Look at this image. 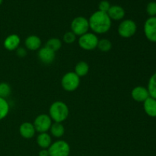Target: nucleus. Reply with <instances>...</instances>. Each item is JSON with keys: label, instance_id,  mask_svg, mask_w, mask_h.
I'll return each instance as SVG.
<instances>
[{"label": "nucleus", "instance_id": "obj_1", "mask_svg": "<svg viewBox=\"0 0 156 156\" xmlns=\"http://www.w3.org/2000/svg\"><path fill=\"white\" fill-rule=\"evenodd\" d=\"M89 27L94 33L101 34H105L111 29V19L108 13L97 11L90 16L88 19Z\"/></svg>", "mask_w": 156, "mask_h": 156}, {"label": "nucleus", "instance_id": "obj_2", "mask_svg": "<svg viewBox=\"0 0 156 156\" xmlns=\"http://www.w3.org/2000/svg\"><path fill=\"white\" fill-rule=\"evenodd\" d=\"M49 114L52 120L56 123H62L69 117V110L68 106L61 101L53 102L49 109Z\"/></svg>", "mask_w": 156, "mask_h": 156}, {"label": "nucleus", "instance_id": "obj_3", "mask_svg": "<svg viewBox=\"0 0 156 156\" xmlns=\"http://www.w3.org/2000/svg\"><path fill=\"white\" fill-rule=\"evenodd\" d=\"M80 84V78L74 73L69 72L62 76L61 79V85L65 91L72 92L79 88Z\"/></svg>", "mask_w": 156, "mask_h": 156}, {"label": "nucleus", "instance_id": "obj_4", "mask_svg": "<svg viewBox=\"0 0 156 156\" xmlns=\"http://www.w3.org/2000/svg\"><path fill=\"white\" fill-rule=\"evenodd\" d=\"M50 156H69L70 154V146L64 140H58L50 145L48 148Z\"/></svg>", "mask_w": 156, "mask_h": 156}, {"label": "nucleus", "instance_id": "obj_5", "mask_svg": "<svg viewBox=\"0 0 156 156\" xmlns=\"http://www.w3.org/2000/svg\"><path fill=\"white\" fill-rule=\"evenodd\" d=\"M98 38L94 33H86L79 38V45L82 50L91 51L97 48Z\"/></svg>", "mask_w": 156, "mask_h": 156}, {"label": "nucleus", "instance_id": "obj_6", "mask_svg": "<svg viewBox=\"0 0 156 156\" xmlns=\"http://www.w3.org/2000/svg\"><path fill=\"white\" fill-rule=\"evenodd\" d=\"M90 29L88 19L82 16L76 17L71 22V31H73L76 36H82L88 33Z\"/></svg>", "mask_w": 156, "mask_h": 156}, {"label": "nucleus", "instance_id": "obj_7", "mask_svg": "<svg viewBox=\"0 0 156 156\" xmlns=\"http://www.w3.org/2000/svg\"><path fill=\"white\" fill-rule=\"evenodd\" d=\"M137 30V25L134 21L126 19L122 21L118 26L117 31L119 35L123 38H130L136 34Z\"/></svg>", "mask_w": 156, "mask_h": 156}, {"label": "nucleus", "instance_id": "obj_8", "mask_svg": "<svg viewBox=\"0 0 156 156\" xmlns=\"http://www.w3.org/2000/svg\"><path fill=\"white\" fill-rule=\"evenodd\" d=\"M52 123H52V120L50 116L42 114L38 115L35 118L33 124L34 126L36 132L41 133H47V131L50 130Z\"/></svg>", "mask_w": 156, "mask_h": 156}, {"label": "nucleus", "instance_id": "obj_9", "mask_svg": "<svg viewBox=\"0 0 156 156\" xmlns=\"http://www.w3.org/2000/svg\"><path fill=\"white\" fill-rule=\"evenodd\" d=\"M144 34L150 42L156 43V16L149 17L144 24Z\"/></svg>", "mask_w": 156, "mask_h": 156}, {"label": "nucleus", "instance_id": "obj_10", "mask_svg": "<svg viewBox=\"0 0 156 156\" xmlns=\"http://www.w3.org/2000/svg\"><path fill=\"white\" fill-rule=\"evenodd\" d=\"M20 43H21L20 37L18 34H12L9 35L5 39L4 42H3V46L5 50H9V51H14L19 47Z\"/></svg>", "mask_w": 156, "mask_h": 156}, {"label": "nucleus", "instance_id": "obj_11", "mask_svg": "<svg viewBox=\"0 0 156 156\" xmlns=\"http://www.w3.org/2000/svg\"><path fill=\"white\" fill-rule=\"evenodd\" d=\"M56 54L55 52L47 48V47H41L38 51V58L44 64H50L54 61Z\"/></svg>", "mask_w": 156, "mask_h": 156}, {"label": "nucleus", "instance_id": "obj_12", "mask_svg": "<svg viewBox=\"0 0 156 156\" xmlns=\"http://www.w3.org/2000/svg\"><path fill=\"white\" fill-rule=\"evenodd\" d=\"M131 96L137 102H144L148 98L150 97L147 88L143 86L135 87L131 91Z\"/></svg>", "mask_w": 156, "mask_h": 156}, {"label": "nucleus", "instance_id": "obj_13", "mask_svg": "<svg viewBox=\"0 0 156 156\" xmlns=\"http://www.w3.org/2000/svg\"><path fill=\"white\" fill-rule=\"evenodd\" d=\"M19 133L20 135L24 139H31L34 136L35 130L34 126L33 123H29V122H24V123H21V126L19 127Z\"/></svg>", "mask_w": 156, "mask_h": 156}, {"label": "nucleus", "instance_id": "obj_14", "mask_svg": "<svg viewBox=\"0 0 156 156\" xmlns=\"http://www.w3.org/2000/svg\"><path fill=\"white\" fill-rule=\"evenodd\" d=\"M41 44H42L41 39L37 35H30L24 41L25 47L27 50L31 51L39 50L41 47Z\"/></svg>", "mask_w": 156, "mask_h": 156}, {"label": "nucleus", "instance_id": "obj_15", "mask_svg": "<svg viewBox=\"0 0 156 156\" xmlns=\"http://www.w3.org/2000/svg\"><path fill=\"white\" fill-rule=\"evenodd\" d=\"M108 15L111 20L119 21L124 18L125 10L120 5H111L108 10Z\"/></svg>", "mask_w": 156, "mask_h": 156}, {"label": "nucleus", "instance_id": "obj_16", "mask_svg": "<svg viewBox=\"0 0 156 156\" xmlns=\"http://www.w3.org/2000/svg\"><path fill=\"white\" fill-rule=\"evenodd\" d=\"M146 114L150 117H156V99L149 97L143 102Z\"/></svg>", "mask_w": 156, "mask_h": 156}, {"label": "nucleus", "instance_id": "obj_17", "mask_svg": "<svg viewBox=\"0 0 156 156\" xmlns=\"http://www.w3.org/2000/svg\"><path fill=\"white\" fill-rule=\"evenodd\" d=\"M37 143L42 149H48L52 144V139L47 133H41L37 137Z\"/></svg>", "mask_w": 156, "mask_h": 156}, {"label": "nucleus", "instance_id": "obj_18", "mask_svg": "<svg viewBox=\"0 0 156 156\" xmlns=\"http://www.w3.org/2000/svg\"><path fill=\"white\" fill-rule=\"evenodd\" d=\"M50 130L51 135L56 138H60L65 133V128H64V126L62 124V123L54 122L53 123H52Z\"/></svg>", "mask_w": 156, "mask_h": 156}, {"label": "nucleus", "instance_id": "obj_19", "mask_svg": "<svg viewBox=\"0 0 156 156\" xmlns=\"http://www.w3.org/2000/svg\"><path fill=\"white\" fill-rule=\"evenodd\" d=\"M89 72V66L85 61H81L79 62L75 66V72L74 73L80 77L85 76Z\"/></svg>", "mask_w": 156, "mask_h": 156}, {"label": "nucleus", "instance_id": "obj_20", "mask_svg": "<svg viewBox=\"0 0 156 156\" xmlns=\"http://www.w3.org/2000/svg\"><path fill=\"white\" fill-rule=\"evenodd\" d=\"M45 47H47V48L50 49V50L56 53V51H58L62 47V41L59 38H50L46 43Z\"/></svg>", "mask_w": 156, "mask_h": 156}, {"label": "nucleus", "instance_id": "obj_21", "mask_svg": "<svg viewBox=\"0 0 156 156\" xmlns=\"http://www.w3.org/2000/svg\"><path fill=\"white\" fill-rule=\"evenodd\" d=\"M147 89L149 96L152 98L156 99V72L149 79Z\"/></svg>", "mask_w": 156, "mask_h": 156}, {"label": "nucleus", "instance_id": "obj_22", "mask_svg": "<svg viewBox=\"0 0 156 156\" xmlns=\"http://www.w3.org/2000/svg\"><path fill=\"white\" fill-rule=\"evenodd\" d=\"M9 112V105L6 99L0 98V120L7 117Z\"/></svg>", "mask_w": 156, "mask_h": 156}, {"label": "nucleus", "instance_id": "obj_23", "mask_svg": "<svg viewBox=\"0 0 156 156\" xmlns=\"http://www.w3.org/2000/svg\"><path fill=\"white\" fill-rule=\"evenodd\" d=\"M12 93V88L7 82H0V98H5L9 97Z\"/></svg>", "mask_w": 156, "mask_h": 156}, {"label": "nucleus", "instance_id": "obj_24", "mask_svg": "<svg viewBox=\"0 0 156 156\" xmlns=\"http://www.w3.org/2000/svg\"><path fill=\"white\" fill-rule=\"evenodd\" d=\"M97 48L101 52H108L112 48V44L108 39H101L98 41Z\"/></svg>", "mask_w": 156, "mask_h": 156}, {"label": "nucleus", "instance_id": "obj_25", "mask_svg": "<svg viewBox=\"0 0 156 156\" xmlns=\"http://www.w3.org/2000/svg\"><path fill=\"white\" fill-rule=\"evenodd\" d=\"M63 41L67 44H73L76 41V35L73 31H68L63 35Z\"/></svg>", "mask_w": 156, "mask_h": 156}, {"label": "nucleus", "instance_id": "obj_26", "mask_svg": "<svg viewBox=\"0 0 156 156\" xmlns=\"http://www.w3.org/2000/svg\"><path fill=\"white\" fill-rule=\"evenodd\" d=\"M146 12L150 17L156 16V2H150L147 5Z\"/></svg>", "mask_w": 156, "mask_h": 156}, {"label": "nucleus", "instance_id": "obj_27", "mask_svg": "<svg viewBox=\"0 0 156 156\" xmlns=\"http://www.w3.org/2000/svg\"><path fill=\"white\" fill-rule=\"evenodd\" d=\"M111 4L107 0H103V1L100 2L98 5V11H101V12H105V13H108V10L111 8Z\"/></svg>", "mask_w": 156, "mask_h": 156}, {"label": "nucleus", "instance_id": "obj_28", "mask_svg": "<svg viewBox=\"0 0 156 156\" xmlns=\"http://www.w3.org/2000/svg\"><path fill=\"white\" fill-rule=\"evenodd\" d=\"M15 51H16L17 56H19V57H24V56H27V50L24 47H18Z\"/></svg>", "mask_w": 156, "mask_h": 156}, {"label": "nucleus", "instance_id": "obj_29", "mask_svg": "<svg viewBox=\"0 0 156 156\" xmlns=\"http://www.w3.org/2000/svg\"><path fill=\"white\" fill-rule=\"evenodd\" d=\"M39 156H50L49 155L48 149H41L38 154Z\"/></svg>", "mask_w": 156, "mask_h": 156}, {"label": "nucleus", "instance_id": "obj_30", "mask_svg": "<svg viewBox=\"0 0 156 156\" xmlns=\"http://www.w3.org/2000/svg\"><path fill=\"white\" fill-rule=\"evenodd\" d=\"M2 2H3V0H0V5H2Z\"/></svg>", "mask_w": 156, "mask_h": 156}]
</instances>
